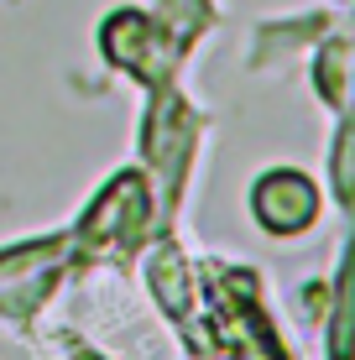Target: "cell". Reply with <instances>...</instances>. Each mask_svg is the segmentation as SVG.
<instances>
[{"label": "cell", "instance_id": "cell-1", "mask_svg": "<svg viewBox=\"0 0 355 360\" xmlns=\"http://www.w3.org/2000/svg\"><path fill=\"white\" fill-rule=\"evenodd\" d=\"M251 209H256L266 235H298L319 219V188L303 172L283 167V172H266L251 188Z\"/></svg>", "mask_w": 355, "mask_h": 360}, {"label": "cell", "instance_id": "cell-2", "mask_svg": "<svg viewBox=\"0 0 355 360\" xmlns=\"http://www.w3.org/2000/svg\"><path fill=\"white\" fill-rule=\"evenodd\" d=\"M335 178H340V193H355V126L340 136V152H335Z\"/></svg>", "mask_w": 355, "mask_h": 360}]
</instances>
